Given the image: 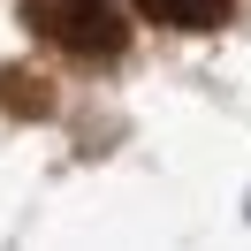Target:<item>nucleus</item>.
I'll use <instances>...</instances> for the list:
<instances>
[{"mask_svg":"<svg viewBox=\"0 0 251 251\" xmlns=\"http://www.w3.org/2000/svg\"><path fill=\"white\" fill-rule=\"evenodd\" d=\"M23 23L76 61H114L129 46V23L114 0H23Z\"/></svg>","mask_w":251,"mask_h":251,"instance_id":"nucleus-1","label":"nucleus"},{"mask_svg":"<svg viewBox=\"0 0 251 251\" xmlns=\"http://www.w3.org/2000/svg\"><path fill=\"white\" fill-rule=\"evenodd\" d=\"M137 16H152L160 31H221L236 0H129Z\"/></svg>","mask_w":251,"mask_h":251,"instance_id":"nucleus-2","label":"nucleus"},{"mask_svg":"<svg viewBox=\"0 0 251 251\" xmlns=\"http://www.w3.org/2000/svg\"><path fill=\"white\" fill-rule=\"evenodd\" d=\"M0 99H8L16 114H46L53 107V84L46 76H23V69H0Z\"/></svg>","mask_w":251,"mask_h":251,"instance_id":"nucleus-3","label":"nucleus"}]
</instances>
